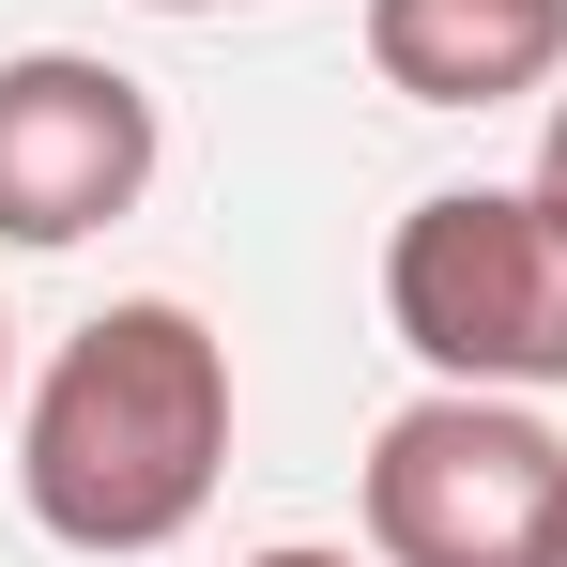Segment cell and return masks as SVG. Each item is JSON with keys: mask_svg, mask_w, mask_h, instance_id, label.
Here are the masks:
<instances>
[{"mask_svg": "<svg viewBox=\"0 0 567 567\" xmlns=\"http://www.w3.org/2000/svg\"><path fill=\"white\" fill-rule=\"evenodd\" d=\"M0 399H16V322H0Z\"/></svg>", "mask_w": 567, "mask_h": 567, "instance_id": "obj_8", "label": "cell"}, {"mask_svg": "<svg viewBox=\"0 0 567 567\" xmlns=\"http://www.w3.org/2000/svg\"><path fill=\"white\" fill-rule=\"evenodd\" d=\"M154 93L93 47H16L0 62V246H93L154 185Z\"/></svg>", "mask_w": 567, "mask_h": 567, "instance_id": "obj_4", "label": "cell"}, {"mask_svg": "<svg viewBox=\"0 0 567 567\" xmlns=\"http://www.w3.org/2000/svg\"><path fill=\"white\" fill-rule=\"evenodd\" d=\"M553 567H567V553H553Z\"/></svg>", "mask_w": 567, "mask_h": 567, "instance_id": "obj_10", "label": "cell"}, {"mask_svg": "<svg viewBox=\"0 0 567 567\" xmlns=\"http://www.w3.org/2000/svg\"><path fill=\"white\" fill-rule=\"evenodd\" d=\"M383 322L430 383H567V215L537 185H445L383 230Z\"/></svg>", "mask_w": 567, "mask_h": 567, "instance_id": "obj_2", "label": "cell"}, {"mask_svg": "<svg viewBox=\"0 0 567 567\" xmlns=\"http://www.w3.org/2000/svg\"><path fill=\"white\" fill-rule=\"evenodd\" d=\"M154 16H230V0H154Z\"/></svg>", "mask_w": 567, "mask_h": 567, "instance_id": "obj_9", "label": "cell"}, {"mask_svg": "<svg viewBox=\"0 0 567 567\" xmlns=\"http://www.w3.org/2000/svg\"><path fill=\"white\" fill-rule=\"evenodd\" d=\"M369 553L383 567H553L567 553V445L491 383L399 399L369 430Z\"/></svg>", "mask_w": 567, "mask_h": 567, "instance_id": "obj_3", "label": "cell"}, {"mask_svg": "<svg viewBox=\"0 0 567 567\" xmlns=\"http://www.w3.org/2000/svg\"><path fill=\"white\" fill-rule=\"evenodd\" d=\"M537 199L567 215V93H553V138H537Z\"/></svg>", "mask_w": 567, "mask_h": 567, "instance_id": "obj_6", "label": "cell"}, {"mask_svg": "<svg viewBox=\"0 0 567 567\" xmlns=\"http://www.w3.org/2000/svg\"><path fill=\"white\" fill-rule=\"evenodd\" d=\"M369 62L414 107H506L567 78V0H369Z\"/></svg>", "mask_w": 567, "mask_h": 567, "instance_id": "obj_5", "label": "cell"}, {"mask_svg": "<svg viewBox=\"0 0 567 567\" xmlns=\"http://www.w3.org/2000/svg\"><path fill=\"white\" fill-rule=\"evenodd\" d=\"M230 475V338L138 291L93 307L47 383H31V430H16V491L62 553H169Z\"/></svg>", "mask_w": 567, "mask_h": 567, "instance_id": "obj_1", "label": "cell"}, {"mask_svg": "<svg viewBox=\"0 0 567 567\" xmlns=\"http://www.w3.org/2000/svg\"><path fill=\"white\" fill-rule=\"evenodd\" d=\"M246 567H353V553H307V537H277V553H246ZM383 567V553H369Z\"/></svg>", "mask_w": 567, "mask_h": 567, "instance_id": "obj_7", "label": "cell"}]
</instances>
